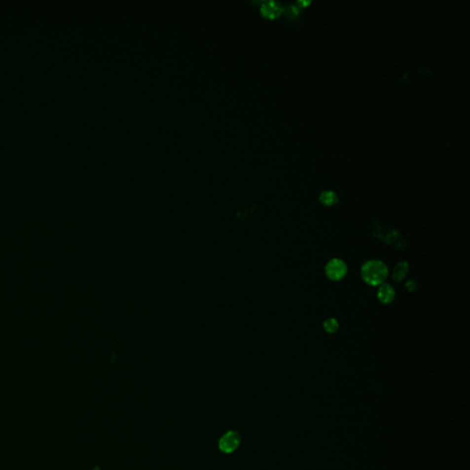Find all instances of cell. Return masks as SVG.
Wrapping results in <instances>:
<instances>
[{
  "label": "cell",
  "instance_id": "cell-1",
  "mask_svg": "<svg viewBox=\"0 0 470 470\" xmlns=\"http://www.w3.org/2000/svg\"><path fill=\"white\" fill-rule=\"evenodd\" d=\"M389 276V269L384 262L373 259L368 260L361 267V277L364 283L372 287L384 284Z\"/></svg>",
  "mask_w": 470,
  "mask_h": 470
},
{
  "label": "cell",
  "instance_id": "cell-2",
  "mask_svg": "<svg viewBox=\"0 0 470 470\" xmlns=\"http://www.w3.org/2000/svg\"><path fill=\"white\" fill-rule=\"evenodd\" d=\"M347 265L342 259H331L325 265V275L331 281H340L347 274Z\"/></svg>",
  "mask_w": 470,
  "mask_h": 470
},
{
  "label": "cell",
  "instance_id": "cell-3",
  "mask_svg": "<svg viewBox=\"0 0 470 470\" xmlns=\"http://www.w3.org/2000/svg\"><path fill=\"white\" fill-rule=\"evenodd\" d=\"M242 437L236 431H229L225 433L218 441L219 450L225 454H231L238 448Z\"/></svg>",
  "mask_w": 470,
  "mask_h": 470
},
{
  "label": "cell",
  "instance_id": "cell-4",
  "mask_svg": "<svg viewBox=\"0 0 470 470\" xmlns=\"http://www.w3.org/2000/svg\"><path fill=\"white\" fill-rule=\"evenodd\" d=\"M395 296H396V291L392 286L386 284V283L379 286L377 297L381 303L391 304V302L394 300Z\"/></svg>",
  "mask_w": 470,
  "mask_h": 470
},
{
  "label": "cell",
  "instance_id": "cell-5",
  "mask_svg": "<svg viewBox=\"0 0 470 470\" xmlns=\"http://www.w3.org/2000/svg\"><path fill=\"white\" fill-rule=\"evenodd\" d=\"M261 12L266 18L275 19L283 12V7L277 2L266 1L261 6Z\"/></svg>",
  "mask_w": 470,
  "mask_h": 470
},
{
  "label": "cell",
  "instance_id": "cell-6",
  "mask_svg": "<svg viewBox=\"0 0 470 470\" xmlns=\"http://www.w3.org/2000/svg\"><path fill=\"white\" fill-rule=\"evenodd\" d=\"M409 271H410L409 264L406 261H401L394 266L392 271V278L396 282H400L407 277Z\"/></svg>",
  "mask_w": 470,
  "mask_h": 470
},
{
  "label": "cell",
  "instance_id": "cell-7",
  "mask_svg": "<svg viewBox=\"0 0 470 470\" xmlns=\"http://www.w3.org/2000/svg\"><path fill=\"white\" fill-rule=\"evenodd\" d=\"M319 199L323 205L328 206V207L337 204L338 200H339L337 194L332 190H325L324 192L321 193Z\"/></svg>",
  "mask_w": 470,
  "mask_h": 470
},
{
  "label": "cell",
  "instance_id": "cell-8",
  "mask_svg": "<svg viewBox=\"0 0 470 470\" xmlns=\"http://www.w3.org/2000/svg\"><path fill=\"white\" fill-rule=\"evenodd\" d=\"M324 329L328 333H334L339 329V323L337 320L334 318H329L324 322Z\"/></svg>",
  "mask_w": 470,
  "mask_h": 470
},
{
  "label": "cell",
  "instance_id": "cell-9",
  "mask_svg": "<svg viewBox=\"0 0 470 470\" xmlns=\"http://www.w3.org/2000/svg\"><path fill=\"white\" fill-rule=\"evenodd\" d=\"M417 288V283H416L414 280H409V281L406 282V284H405V289H406V290L408 292L416 291Z\"/></svg>",
  "mask_w": 470,
  "mask_h": 470
},
{
  "label": "cell",
  "instance_id": "cell-10",
  "mask_svg": "<svg viewBox=\"0 0 470 470\" xmlns=\"http://www.w3.org/2000/svg\"><path fill=\"white\" fill-rule=\"evenodd\" d=\"M297 4L300 5V7H305L307 5L310 4V2H308V1H298Z\"/></svg>",
  "mask_w": 470,
  "mask_h": 470
}]
</instances>
